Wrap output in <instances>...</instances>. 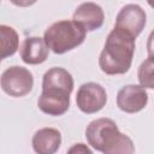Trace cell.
Listing matches in <instances>:
<instances>
[{"mask_svg": "<svg viewBox=\"0 0 154 154\" xmlns=\"http://www.w3.org/2000/svg\"><path fill=\"white\" fill-rule=\"evenodd\" d=\"M73 90V78L63 67H52L42 78V93L37 100L38 108L48 116H61L70 107V94Z\"/></svg>", "mask_w": 154, "mask_h": 154, "instance_id": "obj_1", "label": "cell"}, {"mask_svg": "<svg viewBox=\"0 0 154 154\" xmlns=\"http://www.w3.org/2000/svg\"><path fill=\"white\" fill-rule=\"evenodd\" d=\"M135 53V38L113 29L105 42L99 58V66L106 75H123L129 71Z\"/></svg>", "mask_w": 154, "mask_h": 154, "instance_id": "obj_2", "label": "cell"}, {"mask_svg": "<svg viewBox=\"0 0 154 154\" xmlns=\"http://www.w3.org/2000/svg\"><path fill=\"white\" fill-rule=\"evenodd\" d=\"M87 30L75 20H59L45 31V42L55 54H64L85 40Z\"/></svg>", "mask_w": 154, "mask_h": 154, "instance_id": "obj_3", "label": "cell"}, {"mask_svg": "<svg viewBox=\"0 0 154 154\" xmlns=\"http://www.w3.org/2000/svg\"><path fill=\"white\" fill-rule=\"evenodd\" d=\"M123 132L119 131L114 120L109 118H99L89 123L85 129L88 143L96 150L106 154L120 140Z\"/></svg>", "mask_w": 154, "mask_h": 154, "instance_id": "obj_4", "label": "cell"}, {"mask_svg": "<svg viewBox=\"0 0 154 154\" xmlns=\"http://www.w3.org/2000/svg\"><path fill=\"white\" fill-rule=\"evenodd\" d=\"M34 87L32 73L22 66H11L1 75L2 90L13 97H20L31 91Z\"/></svg>", "mask_w": 154, "mask_h": 154, "instance_id": "obj_5", "label": "cell"}, {"mask_svg": "<svg viewBox=\"0 0 154 154\" xmlns=\"http://www.w3.org/2000/svg\"><path fill=\"white\" fill-rule=\"evenodd\" d=\"M107 102V93L105 88L95 82L83 83L76 94V103L78 108L87 114L101 111Z\"/></svg>", "mask_w": 154, "mask_h": 154, "instance_id": "obj_6", "label": "cell"}, {"mask_svg": "<svg viewBox=\"0 0 154 154\" xmlns=\"http://www.w3.org/2000/svg\"><path fill=\"white\" fill-rule=\"evenodd\" d=\"M147 14L137 4H128L122 7L116 18L114 29H118L136 38L144 29Z\"/></svg>", "mask_w": 154, "mask_h": 154, "instance_id": "obj_7", "label": "cell"}, {"mask_svg": "<svg viewBox=\"0 0 154 154\" xmlns=\"http://www.w3.org/2000/svg\"><path fill=\"white\" fill-rule=\"evenodd\" d=\"M148 102L146 89L137 84L123 87L117 94V106L126 113H136L142 111Z\"/></svg>", "mask_w": 154, "mask_h": 154, "instance_id": "obj_8", "label": "cell"}, {"mask_svg": "<svg viewBox=\"0 0 154 154\" xmlns=\"http://www.w3.org/2000/svg\"><path fill=\"white\" fill-rule=\"evenodd\" d=\"M72 20L79 23L87 31H94L102 26L105 13L100 5L95 2H83L75 10Z\"/></svg>", "mask_w": 154, "mask_h": 154, "instance_id": "obj_9", "label": "cell"}, {"mask_svg": "<svg viewBox=\"0 0 154 154\" xmlns=\"http://www.w3.org/2000/svg\"><path fill=\"white\" fill-rule=\"evenodd\" d=\"M31 144L36 154H55L61 144V134L54 128H42L34 134Z\"/></svg>", "mask_w": 154, "mask_h": 154, "instance_id": "obj_10", "label": "cell"}, {"mask_svg": "<svg viewBox=\"0 0 154 154\" xmlns=\"http://www.w3.org/2000/svg\"><path fill=\"white\" fill-rule=\"evenodd\" d=\"M48 53L49 48L45 42V38L38 36L25 38L20 47V58L29 65L42 64L48 58Z\"/></svg>", "mask_w": 154, "mask_h": 154, "instance_id": "obj_11", "label": "cell"}, {"mask_svg": "<svg viewBox=\"0 0 154 154\" xmlns=\"http://www.w3.org/2000/svg\"><path fill=\"white\" fill-rule=\"evenodd\" d=\"M19 46V36L17 31L8 25H0V58L6 59L13 55Z\"/></svg>", "mask_w": 154, "mask_h": 154, "instance_id": "obj_12", "label": "cell"}, {"mask_svg": "<svg viewBox=\"0 0 154 154\" xmlns=\"http://www.w3.org/2000/svg\"><path fill=\"white\" fill-rule=\"evenodd\" d=\"M137 77L141 87L154 89V58L148 57L138 66Z\"/></svg>", "mask_w": 154, "mask_h": 154, "instance_id": "obj_13", "label": "cell"}, {"mask_svg": "<svg viewBox=\"0 0 154 154\" xmlns=\"http://www.w3.org/2000/svg\"><path fill=\"white\" fill-rule=\"evenodd\" d=\"M66 154H93L90 148L84 143H76L67 149Z\"/></svg>", "mask_w": 154, "mask_h": 154, "instance_id": "obj_14", "label": "cell"}, {"mask_svg": "<svg viewBox=\"0 0 154 154\" xmlns=\"http://www.w3.org/2000/svg\"><path fill=\"white\" fill-rule=\"evenodd\" d=\"M147 52H148L149 57L154 58V30H152V32L148 36V40H147Z\"/></svg>", "mask_w": 154, "mask_h": 154, "instance_id": "obj_15", "label": "cell"}, {"mask_svg": "<svg viewBox=\"0 0 154 154\" xmlns=\"http://www.w3.org/2000/svg\"><path fill=\"white\" fill-rule=\"evenodd\" d=\"M148 4H149V6H152V7H154V2H153V1H149Z\"/></svg>", "mask_w": 154, "mask_h": 154, "instance_id": "obj_16", "label": "cell"}]
</instances>
